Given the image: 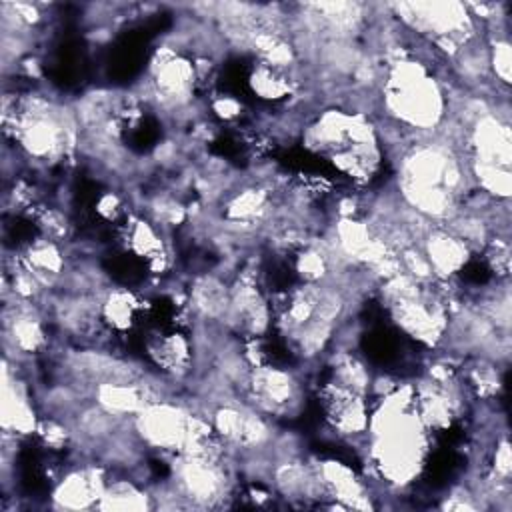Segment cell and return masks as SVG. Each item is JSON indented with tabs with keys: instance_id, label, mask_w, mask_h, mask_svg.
I'll use <instances>...</instances> for the list:
<instances>
[{
	"instance_id": "52a82bcc",
	"label": "cell",
	"mask_w": 512,
	"mask_h": 512,
	"mask_svg": "<svg viewBox=\"0 0 512 512\" xmlns=\"http://www.w3.org/2000/svg\"><path fill=\"white\" fill-rule=\"evenodd\" d=\"M138 308V298L124 288H108L100 296V320L114 330L130 328Z\"/></svg>"
},
{
	"instance_id": "6da1fadb",
	"label": "cell",
	"mask_w": 512,
	"mask_h": 512,
	"mask_svg": "<svg viewBox=\"0 0 512 512\" xmlns=\"http://www.w3.org/2000/svg\"><path fill=\"white\" fill-rule=\"evenodd\" d=\"M386 116L406 134L440 130L446 110L444 90L418 60H394L382 82Z\"/></svg>"
},
{
	"instance_id": "5b68a950",
	"label": "cell",
	"mask_w": 512,
	"mask_h": 512,
	"mask_svg": "<svg viewBox=\"0 0 512 512\" xmlns=\"http://www.w3.org/2000/svg\"><path fill=\"white\" fill-rule=\"evenodd\" d=\"M106 488V480L100 468L84 466L68 472L54 488L52 502L56 508L78 510V508H96L102 492Z\"/></svg>"
},
{
	"instance_id": "8992f818",
	"label": "cell",
	"mask_w": 512,
	"mask_h": 512,
	"mask_svg": "<svg viewBox=\"0 0 512 512\" xmlns=\"http://www.w3.org/2000/svg\"><path fill=\"white\" fill-rule=\"evenodd\" d=\"M324 486V494L334 498L342 508H372L364 482L342 462L324 460L314 464Z\"/></svg>"
},
{
	"instance_id": "277c9868",
	"label": "cell",
	"mask_w": 512,
	"mask_h": 512,
	"mask_svg": "<svg viewBox=\"0 0 512 512\" xmlns=\"http://www.w3.org/2000/svg\"><path fill=\"white\" fill-rule=\"evenodd\" d=\"M420 248L430 262L436 280H450L468 262L472 248L444 226H432L420 240Z\"/></svg>"
},
{
	"instance_id": "9c48e42d",
	"label": "cell",
	"mask_w": 512,
	"mask_h": 512,
	"mask_svg": "<svg viewBox=\"0 0 512 512\" xmlns=\"http://www.w3.org/2000/svg\"><path fill=\"white\" fill-rule=\"evenodd\" d=\"M488 60H490V72L504 84H510V62H512V54H510V42L504 36H496L490 44H488Z\"/></svg>"
},
{
	"instance_id": "3957f363",
	"label": "cell",
	"mask_w": 512,
	"mask_h": 512,
	"mask_svg": "<svg viewBox=\"0 0 512 512\" xmlns=\"http://www.w3.org/2000/svg\"><path fill=\"white\" fill-rule=\"evenodd\" d=\"M0 414H2L4 434H12L18 438L36 434L38 420L30 402V394L26 390V384L16 376V370L12 372L10 362L6 360H4V374H2Z\"/></svg>"
},
{
	"instance_id": "ba28073f",
	"label": "cell",
	"mask_w": 512,
	"mask_h": 512,
	"mask_svg": "<svg viewBox=\"0 0 512 512\" xmlns=\"http://www.w3.org/2000/svg\"><path fill=\"white\" fill-rule=\"evenodd\" d=\"M152 494H146L130 480L106 484L96 508L100 510H146L152 508Z\"/></svg>"
},
{
	"instance_id": "8fae6325",
	"label": "cell",
	"mask_w": 512,
	"mask_h": 512,
	"mask_svg": "<svg viewBox=\"0 0 512 512\" xmlns=\"http://www.w3.org/2000/svg\"><path fill=\"white\" fill-rule=\"evenodd\" d=\"M212 110L222 120H234L242 114V104L232 96H220L212 102Z\"/></svg>"
},
{
	"instance_id": "30bf717a",
	"label": "cell",
	"mask_w": 512,
	"mask_h": 512,
	"mask_svg": "<svg viewBox=\"0 0 512 512\" xmlns=\"http://www.w3.org/2000/svg\"><path fill=\"white\" fill-rule=\"evenodd\" d=\"M512 470V458H510V444L506 438H502L500 442H496V450H494V466H492V474L498 480H508Z\"/></svg>"
},
{
	"instance_id": "7a4b0ae2",
	"label": "cell",
	"mask_w": 512,
	"mask_h": 512,
	"mask_svg": "<svg viewBox=\"0 0 512 512\" xmlns=\"http://www.w3.org/2000/svg\"><path fill=\"white\" fill-rule=\"evenodd\" d=\"M240 394L246 398L244 404L252 406L266 418H292V414L300 412L302 406V388L294 374L270 364L250 366V372L240 386Z\"/></svg>"
}]
</instances>
